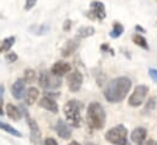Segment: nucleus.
Masks as SVG:
<instances>
[{"mask_svg":"<svg viewBox=\"0 0 157 145\" xmlns=\"http://www.w3.org/2000/svg\"><path fill=\"white\" fill-rule=\"evenodd\" d=\"M131 80L126 76H120L117 79H113L110 82L107 84L105 88H104V98L110 102V103H118L121 102L128 92L131 88Z\"/></svg>","mask_w":157,"mask_h":145,"instance_id":"obj_1","label":"nucleus"},{"mask_svg":"<svg viewBox=\"0 0 157 145\" xmlns=\"http://www.w3.org/2000/svg\"><path fill=\"white\" fill-rule=\"evenodd\" d=\"M105 111L99 102H91L87 107V122L92 129H103L105 125Z\"/></svg>","mask_w":157,"mask_h":145,"instance_id":"obj_2","label":"nucleus"},{"mask_svg":"<svg viewBox=\"0 0 157 145\" xmlns=\"http://www.w3.org/2000/svg\"><path fill=\"white\" fill-rule=\"evenodd\" d=\"M81 109L82 103L77 100H70L64 104L63 112L65 114V118L74 128H78L81 125Z\"/></svg>","mask_w":157,"mask_h":145,"instance_id":"obj_3","label":"nucleus"},{"mask_svg":"<svg viewBox=\"0 0 157 145\" xmlns=\"http://www.w3.org/2000/svg\"><path fill=\"white\" fill-rule=\"evenodd\" d=\"M105 140L113 145H126L128 143V130L123 124H118L110 128L105 135Z\"/></svg>","mask_w":157,"mask_h":145,"instance_id":"obj_4","label":"nucleus"},{"mask_svg":"<svg viewBox=\"0 0 157 145\" xmlns=\"http://www.w3.org/2000/svg\"><path fill=\"white\" fill-rule=\"evenodd\" d=\"M38 84L40 87H43L45 90H54V88L60 87L61 81H60L59 76H55L48 71H42L38 76Z\"/></svg>","mask_w":157,"mask_h":145,"instance_id":"obj_5","label":"nucleus"},{"mask_svg":"<svg viewBox=\"0 0 157 145\" xmlns=\"http://www.w3.org/2000/svg\"><path fill=\"white\" fill-rule=\"evenodd\" d=\"M148 92V87L146 85H137L134 88V92L130 95L128 102L131 107H137L140 104H142L145 102V98L147 96Z\"/></svg>","mask_w":157,"mask_h":145,"instance_id":"obj_6","label":"nucleus"},{"mask_svg":"<svg viewBox=\"0 0 157 145\" xmlns=\"http://www.w3.org/2000/svg\"><path fill=\"white\" fill-rule=\"evenodd\" d=\"M82 82H83V75L77 70L70 72L66 76V84L71 92H78V90L82 86Z\"/></svg>","mask_w":157,"mask_h":145,"instance_id":"obj_7","label":"nucleus"},{"mask_svg":"<svg viewBox=\"0 0 157 145\" xmlns=\"http://www.w3.org/2000/svg\"><path fill=\"white\" fill-rule=\"evenodd\" d=\"M105 6L102 1H92L90 4V11H88V15L90 18H96V20H104L105 18Z\"/></svg>","mask_w":157,"mask_h":145,"instance_id":"obj_8","label":"nucleus"},{"mask_svg":"<svg viewBox=\"0 0 157 145\" xmlns=\"http://www.w3.org/2000/svg\"><path fill=\"white\" fill-rule=\"evenodd\" d=\"M11 93L16 100H21L26 95V81L23 79H17L11 86Z\"/></svg>","mask_w":157,"mask_h":145,"instance_id":"obj_9","label":"nucleus"},{"mask_svg":"<svg viewBox=\"0 0 157 145\" xmlns=\"http://www.w3.org/2000/svg\"><path fill=\"white\" fill-rule=\"evenodd\" d=\"M71 70V65L64 60H58L53 64L52 69H50V72L55 76H63L65 74H67L69 71Z\"/></svg>","mask_w":157,"mask_h":145,"instance_id":"obj_10","label":"nucleus"},{"mask_svg":"<svg viewBox=\"0 0 157 145\" xmlns=\"http://www.w3.org/2000/svg\"><path fill=\"white\" fill-rule=\"evenodd\" d=\"M146 135H147V130L144 127H137L131 131L130 139L135 145H144L146 140Z\"/></svg>","mask_w":157,"mask_h":145,"instance_id":"obj_11","label":"nucleus"},{"mask_svg":"<svg viewBox=\"0 0 157 145\" xmlns=\"http://www.w3.org/2000/svg\"><path fill=\"white\" fill-rule=\"evenodd\" d=\"M55 131L59 135V138L65 139V140L70 139V136H71V130H70L67 123L64 122L63 119H59L56 122V124H55Z\"/></svg>","mask_w":157,"mask_h":145,"instance_id":"obj_12","label":"nucleus"},{"mask_svg":"<svg viewBox=\"0 0 157 145\" xmlns=\"http://www.w3.org/2000/svg\"><path fill=\"white\" fill-rule=\"evenodd\" d=\"M38 106L42 107V108H44L45 111L52 112V113H58V111H59V107H58L56 102H55L53 98L48 97V96L42 97V98L39 100V102H38Z\"/></svg>","mask_w":157,"mask_h":145,"instance_id":"obj_13","label":"nucleus"},{"mask_svg":"<svg viewBox=\"0 0 157 145\" xmlns=\"http://www.w3.org/2000/svg\"><path fill=\"white\" fill-rule=\"evenodd\" d=\"M26 117H27V124H28L29 131H31V134H29L31 140H32L34 144H37V143L39 141V139H40V130H39V127H38V124H37V122H36L34 119L29 118L28 116H26Z\"/></svg>","mask_w":157,"mask_h":145,"instance_id":"obj_14","label":"nucleus"},{"mask_svg":"<svg viewBox=\"0 0 157 145\" xmlns=\"http://www.w3.org/2000/svg\"><path fill=\"white\" fill-rule=\"evenodd\" d=\"M77 48H78V39H77V37L76 38H72V39H69L65 43V45L61 48V55L64 58L70 57L71 54H74L76 52Z\"/></svg>","mask_w":157,"mask_h":145,"instance_id":"obj_15","label":"nucleus"},{"mask_svg":"<svg viewBox=\"0 0 157 145\" xmlns=\"http://www.w3.org/2000/svg\"><path fill=\"white\" fill-rule=\"evenodd\" d=\"M38 97H39V91H38V88H36V87H29V88L26 91L25 102H26V104L31 106V104H33L34 102H37Z\"/></svg>","mask_w":157,"mask_h":145,"instance_id":"obj_16","label":"nucleus"},{"mask_svg":"<svg viewBox=\"0 0 157 145\" xmlns=\"http://www.w3.org/2000/svg\"><path fill=\"white\" fill-rule=\"evenodd\" d=\"M6 112H7V117H9L10 119H12V120H20L21 117H22L21 109H20L18 107L11 104V103L6 104Z\"/></svg>","mask_w":157,"mask_h":145,"instance_id":"obj_17","label":"nucleus"},{"mask_svg":"<svg viewBox=\"0 0 157 145\" xmlns=\"http://www.w3.org/2000/svg\"><path fill=\"white\" fill-rule=\"evenodd\" d=\"M96 32L94 27L93 26H81L78 29H77V38H87V37H91L93 36Z\"/></svg>","mask_w":157,"mask_h":145,"instance_id":"obj_18","label":"nucleus"},{"mask_svg":"<svg viewBox=\"0 0 157 145\" xmlns=\"http://www.w3.org/2000/svg\"><path fill=\"white\" fill-rule=\"evenodd\" d=\"M28 29H29L32 33L37 34V36H43V34H45V33L50 29V26H49V25H47V23H42V25H33V26H31Z\"/></svg>","mask_w":157,"mask_h":145,"instance_id":"obj_19","label":"nucleus"},{"mask_svg":"<svg viewBox=\"0 0 157 145\" xmlns=\"http://www.w3.org/2000/svg\"><path fill=\"white\" fill-rule=\"evenodd\" d=\"M15 41H16V38L13 36H10V37H6L5 39H2V42L0 44V53L10 52L11 47L15 44Z\"/></svg>","mask_w":157,"mask_h":145,"instance_id":"obj_20","label":"nucleus"},{"mask_svg":"<svg viewBox=\"0 0 157 145\" xmlns=\"http://www.w3.org/2000/svg\"><path fill=\"white\" fill-rule=\"evenodd\" d=\"M0 129H2L4 131H6V133H9V134H11V135H13L16 138H21L22 136V134L16 128H13L12 125H10V124H7L5 122H0Z\"/></svg>","mask_w":157,"mask_h":145,"instance_id":"obj_21","label":"nucleus"},{"mask_svg":"<svg viewBox=\"0 0 157 145\" xmlns=\"http://www.w3.org/2000/svg\"><path fill=\"white\" fill-rule=\"evenodd\" d=\"M131 39H132V42H134L136 45L141 47L142 49H146V50H148V44H147V41L145 39V37H144V36L135 33V34L132 36V38H131Z\"/></svg>","mask_w":157,"mask_h":145,"instance_id":"obj_22","label":"nucleus"},{"mask_svg":"<svg viewBox=\"0 0 157 145\" xmlns=\"http://www.w3.org/2000/svg\"><path fill=\"white\" fill-rule=\"evenodd\" d=\"M123 32H124V26L121 23H119V22H114L113 23V28H112L109 36L112 38H118V37H120L123 34Z\"/></svg>","mask_w":157,"mask_h":145,"instance_id":"obj_23","label":"nucleus"},{"mask_svg":"<svg viewBox=\"0 0 157 145\" xmlns=\"http://www.w3.org/2000/svg\"><path fill=\"white\" fill-rule=\"evenodd\" d=\"M156 103H157V98H156L155 96L150 97V98L147 100V102H146L144 109H142V113H144V114H147V113L152 112V111L155 109V107H156Z\"/></svg>","mask_w":157,"mask_h":145,"instance_id":"obj_24","label":"nucleus"},{"mask_svg":"<svg viewBox=\"0 0 157 145\" xmlns=\"http://www.w3.org/2000/svg\"><path fill=\"white\" fill-rule=\"evenodd\" d=\"M36 77H37V74H36V71L33 70V69H26L25 70V75H23V80L26 81V84L27 82H33L34 80H36Z\"/></svg>","mask_w":157,"mask_h":145,"instance_id":"obj_25","label":"nucleus"},{"mask_svg":"<svg viewBox=\"0 0 157 145\" xmlns=\"http://www.w3.org/2000/svg\"><path fill=\"white\" fill-rule=\"evenodd\" d=\"M5 59H6V61H9V63H15V61L18 59V57H17L16 53L11 52V53H7V54H6Z\"/></svg>","mask_w":157,"mask_h":145,"instance_id":"obj_26","label":"nucleus"},{"mask_svg":"<svg viewBox=\"0 0 157 145\" xmlns=\"http://www.w3.org/2000/svg\"><path fill=\"white\" fill-rule=\"evenodd\" d=\"M37 1H38V0H26V4H25V10H26V11L32 10V9L36 6Z\"/></svg>","mask_w":157,"mask_h":145,"instance_id":"obj_27","label":"nucleus"},{"mask_svg":"<svg viewBox=\"0 0 157 145\" xmlns=\"http://www.w3.org/2000/svg\"><path fill=\"white\" fill-rule=\"evenodd\" d=\"M148 75H150V77L157 84V69H155V68H150V69H148Z\"/></svg>","mask_w":157,"mask_h":145,"instance_id":"obj_28","label":"nucleus"},{"mask_svg":"<svg viewBox=\"0 0 157 145\" xmlns=\"http://www.w3.org/2000/svg\"><path fill=\"white\" fill-rule=\"evenodd\" d=\"M63 29H64L65 32H67V31L71 29V20H65V22H64V25H63Z\"/></svg>","mask_w":157,"mask_h":145,"instance_id":"obj_29","label":"nucleus"},{"mask_svg":"<svg viewBox=\"0 0 157 145\" xmlns=\"http://www.w3.org/2000/svg\"><path fill=\"white\" fill-rule=\"evenodd\" d=\"M101 49H102L103 52H109V53H110L112 55H114V50H113V49H112V48H110V47H109V45H108L107 43H104V44H102V47H101Z\"/></svg>","mask_w":157,"mask_h":145,"instance_id":"obj_30","label":"nucleus"},{"mask_svg":"<svg viewBox=\"0 0 157 145\" xmlns=\"http://www.w3.org/2000/svg\"><path fill=\"white\" fill-rule=\"evenodd\" d=\"M44 145H58V141L54 138H47L44 140Z\"/></svg>","mask_w":157,"mask_h":145,"instance_id":"obj_31","label":"nucleus"},{"mask_svg":"<svg viewBox=\"0 0 157 145\" xmlns=\"http://www.w3.org/2000/svg\"><path fill=\"white\" fill-rule=\"evenodd\" d=\"M4 100V85H0V104L2 103Z\"/></svg>","mask_w":157,"mask_h":145,"instance_id":"obj_32","label":"nucleus"},{"mask_svg":"<svg viewBox=\"0 0 157 145\" xmlns=\"http://www.w3.org/2000/svg\"><path fill=\"white\" fill-rule=\"evenodd\" d=\"M145 145H157V141H155L153 139H150V140H147L146 141V144Z\"/></svg>","mask_w":157,"mask_h":145,"instance_id":"obj_33","label":"nucleus"},{"mask_svg":"<svg viewBox=\"0 0 157 145\" xmlns=\"http://www.w3.org/2000/svg\"><path fill=\"white\" fill-rule=\"evenodd\" d=\"M135 29H136L137 32H141V33H145V29H144V28H142L141 26H139V25H137V26H135Z\"/></svg>","mask_w":157,"mask_h":145,"instance_id":"obj_34","label":"nucleus"},{"mask_svg":"<svg viewBox=\"0 0 157 145\" xmlns=\"http://www.w3.org/2000/svg\"><path fill=\"white\" fill-rule=\"evenodd\" d=\"M67 145H80V144H78L77 141H71V143H69Z\"/></svg>","mask_w":157,"mask_h":145,"instance_id":"obj_35","label":"nucleus"},{"mask_svg":"<svg viewBox=\"0 0 157 145\" xmlns=\"http://www.w3.org/2000/svg\"><path fill=\"white\" fill-rule=\"evenodd\" d=\"M4 114V112H2V108H1V104H0V116H2Z\"/></svg>","mask_w":157,"mask_h":145,"instance_id":"obj_36","label":"nucleus"},{"mask_svg":"<svg viewBox=\"0 0 157 145\" xmlns=\"http://www.w3.org/2000/svg\"><path fill=\"white\" fill-rule=\"evenodd\" d=\"M86 145H96V144H93V143H87Z\"/></svg>","mask_w":157,"mask_h":145,"instance_id":"obj_37","label":"nucleus"},{"mask_svg":"<svg viewBox=\"0 0 157 145\" xmlns=\"http://www.w3.org/2000/svg\"><path fill=\"white\" fill-rule=\"evenodd\" d=\"M126 145H130V143H126Z\"/></svg>","mask_w":157,"mask_h":145,"instance_id":"obj_38","label":"nucleus"}]
</instances>
